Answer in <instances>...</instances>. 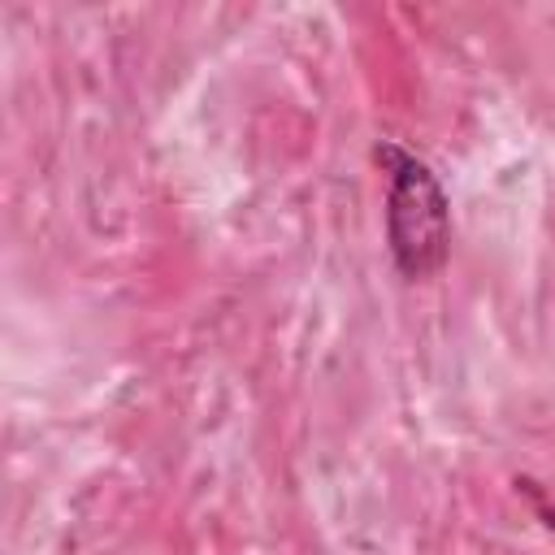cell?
Segmentation results:
<instances>
[{
  "label": "cell",
  "mask_w": 555,
  "mask_h": 555,
  "mask_svg": "<svg viewBox=\"0 0 555 555\" xmlns=\"http://www.w3.org/2000/svg\"><path fill=\"white\" fill-rule=\"evenodd\" d=\"M373 160L386 173V251L399 278L425 282L442 273L451 251V199L416 152L395 139L373 143Z\"/></svg>",
  "instance_id": "cell-1"
}]
</instances>
